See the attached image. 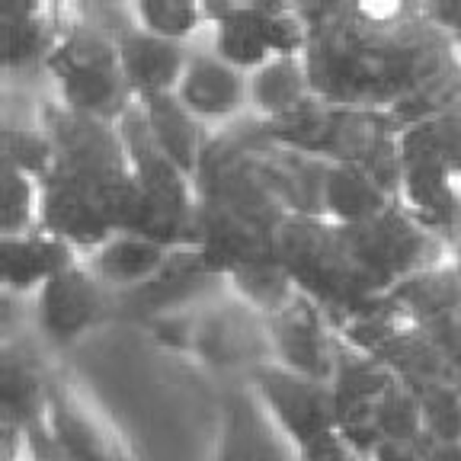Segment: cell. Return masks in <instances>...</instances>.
I'll return each mask as SVG.
<instances>
[{
    "instance_id": "obj_1",
    "label": "cell",
    "mask_w": 461,
    "mask_h": 461,
    "mask_svg": "<svg viewBox=\"0 0 461 461\" xmlns=\"http://www.w3.org/2000/svg\"><path fill=\"white\" fill-rule=\"evenodd\" d=\"M45 68L55 77L61 106L86 119L115 125L135 103L125 84L115 36L103 32V26L94 23H84V26L71 23Z\"/></svg>"
},
{
    "instance_id": "obj_2",
    "label": "cell",
    "mask_w": 461,
    "mask_h": 461,
    "mask_svg": "<svg viewBox=\"0 0 461 461\" xmlns=\"http://www.w3.org/2000/svg\"><path fill=\"white\" fill-rule=\"evenodd\" d=\"M212 51L240 71H257L282 55H304L311 45V29L288 7H209Z\"/></svg>"
},
{
    "instance_id": "obj_3",
    "label": "cell",
    "mask_w": 461,
    "mask_h": 461,
    "mask_svg": "<svg viewBox=\"0 0 461 461\" xmlns=\"http://www.w3.org/2000/svg\"><path fill=\"white\" fill-rule=\"evenodd\" d=\"M189 349L202 362L218 368L247 366V375L273 362L267 317L253 311L247 302H240L230 288H224L215 298L195 308Z\"/></svg>"
},
{
    "instance_id": "obj_4",
    "label": "cell",
    "mask_w": 461,
    "mask_h": 461,
    "mask_svg": "<svg viewBox=\"0 0 461 461\" xmlns=\"http://www.w3.org/2000/svg\"><path fill=\"white\" fill-rule=\"evenodd\" d=\"M247 382L253 384L269 417L298 448L337 429V397L327 382L298 375L276 362L253 368Z\"/></svg>"
},
{
    "instance_id": "obj_5",
    "label": "cell",
    "mask_w": 461,
    "mask_h": 461,
    "mask_svg": "<svg viewBox=\"0 0 461 461\" xmlns=\"http://www.w3.org/2000/svg\"><path fill=\"white\" fill-rule=\"evenodd\" d=\"M267 330L276 366L308 375L317 382H333L339 333H333L324 308L314 298L298 292L285 308L267 317Z\"/></svg>"
},
{
    "instance_id": "obj_6",
    "label": "cell",
    "mask_w": 461,
    "mask_h": 461,
    "mask_svg": "<svg viewBox=\"0 0 461 461\" xmlns=\"http://www.w3.org/2000/svg\"><path fill=\"white\" fill-rule=\"evenodd\" d=\"M106 304L109 288L77 259L45 282L36 295V327L51 346H71L100 324Z\"/></svg>"
},
{
    "instance_id": "obj_7",
    "label": "cell",
    "mask_w": 461,
    "mask_h": 461,
    "mask_svg": "<svg viewBox=\"0 0 461 461\" xmlns=\"http://www.w3.org/2000/svg\"><path fill=\"white\" fill-rule=\"evenodd\" d=\"M212 461H298V446L267 413L250 382L234 384L224 397Z\"/></svg>"
},
{
    "instance_id": "obj_8",
    "label": "cell",
    "mask_w": 461,
    "mask_h": 461,
    "mask_svg": "<svg viewBox=\"0 0 461 461\" xmlns=\"http://www.w3.org/2000/svg\"><path fill=\"white\" fill-rule=\"evenodd\" d=\"M176 100L199 119L205 129H221L250 109V77L247 71L224 61L218 51H193Z\"/></svg>"
},
{
    "instance_id": "obj_9",
    "label": "cell",
    "mask_w": 461,
    "mask_h": 461,
    "mask_svg": "<svg viewBox=\"0 0 461 461\" xmlns=\"http://www.w3.org/2000/svg\"><path fill=\"white\" fill-rule=\"evenodd\" d=\"M42 426L49 448L61 461H122V442L106 429L74 391L49 388L42 394Z\"/></svg>"
},
{
    "instance_id": "obj_10",
    "label": "cell",
    "mask_w": 461,
    "mask_h": 461,
    "mask_svg": "<svg viewBox=\"0 0 461 461\" xmlns=\"http://www.w3.org/2000/svg\"><path fill=\"white\" fill-rule=\"evenodd\" d=\"M115 45H119L125 84H129L135 100L176 94L183 71L189 65V55H193L189 45L167 42V39L151 36V32H144L131 23L115 32Z\"/></svg>"
},
{
    "instance_id": "obj_11",
    "label": "cell",
    "mask_w": 461,
    "mask_h": 461,
    "mask_svg": "<svg viewBox=\"0 0 461 461\" xmlns=\"http://www.w3.org/2000/svg\"><path fill=\"white\" fill-rule=\"evenodd\" d=\"M173 247L144 238L138 230H115L96 250L86 253L84 263L109 292L131 295L135 288H141L144 282H151L160 273Z\"/></svg>"
},
{
    "instance_id": "obj_12",
    "label": "cell",
    "mask_w": 461,
    "mask_h": 461,
    "mask_svg": "<svg viewBox=\"0 0 461 461\" xmlns=\"http://www.w3.org/2000/svg\"><path fill=\"white\" fill-rule=\"evenodd\" d=\"M80 253L49 230L4 238V288L10 298H36L49 279L74 267Z\"/></svg>"
},
{
    "instance_id": "obj_13",
    "label": "cell",
    "mask_w": 461,
    "mask_h": 461,
    "mask_svg": "<svg viewBox=\"0 0 461 461\" xmlns=\"http://www.w3.org/2000/svg\"><path fill=\"white\" fill-rule=\"evenodd\" d=\"M397 205V195L375 173L359 164H330L324 180V221L353 228L384 215Z\"/></svg>"
},
{
    "instance_id": "obj_14",
    "label": "cell",
    "mask_w": 461,
    "mask_h": 461,
    "mask_svg": "<svg viewBox=\"0 0 461 461\" xmlns=\"http://www.w3.org/2000/svg\"><path fill=\"white\" fill-rule=\"evenodd\" d=\"M247 77H250V109L263 119V125L282 122L288 115L302 113L317 96L304 55L273 58Z\"/></svg>"
},
{
    "instance_id": "obj_15",
    "label": "cell",
    "mask_w": 461,
    "mask_h": 461,
    "mask_svg": "<svg viewBox=\"0 0 461 461\" xmlns=\"http://www.w3.org/2000/svg\"><path fill=\"white\" fill-rule=\"evenodd\" d=\"M138 106H141L148 129H151L160 151L195 180L202 158L209 151V131H205V125L176 100V94L148 96V100H138Z\"/></svg>"
},
{
    "instance_id": "obj_16",
    "label": "cell",
    "mask_w": 461,
    "mask_h": 461,
    "mask_svg": "<svg viewBox=\"0 0 461 461\" xmlns=\"http://www.w3.org/2000/svg\"><path fill=\"white\" fill-rule=\"evenodd\" d=\"M58 10L36 7V4H14L4 10V23H7V68H32L39 61L49 65L51 51L58 49L61 36L68 32L71 23L58 26L55 20Z\"/></svg>"
},
{
    "instance_id": "obj_17",
    "label": "cell",
    "mask_w": 461,
    "mask_h": 461,
    "mask_svg": "<svg viewBox=\"0 0 461 461\" xmlns=\"http://www.w3.org/2000/svg\"><path fill=\"white\" fill-rule=\"evenodd\" d=\"M125 16L131 26L176 45H189L202 32H212L209 4L202 7V4H180V0H144L125 7Z\"/></svg>"
},
{
    "instance_id": "obj_18",
    "label": "cell",
    "mask_w": 461,
    "mask_h": 461,
    "mask_svg": "<svg viewBox=\"0 0 461 461\" xmlns=\"http://www.w3.org/2000/svg\"><path fill=\"white\" fill-rule=\"evenodd\" d=\"M42 228V183L4 164V238H20Z\"/></svg>"
},
{
    "instance_id": "obj_19",
    "label": "cell",
    "mask_w": 461,
    "mask_h": 461,
    "mask_svg": "<svg viewBox=\"0 0 461 461\" xmlns=\"http://www.w3.org/2000/svg\"><path fill=\"white\" fill-rule=\"evenodd\" d=\"M298 461H366V455L346 439L343 432L333 429L321 439L308 442L304 448H298Z\"/></svg>"
},
{
    "instance_id": "obj_20",
    "label": "cell",
    "mask_w": 461,
    "mask_h": 461,
    "mask_svg": "<svg viewBox=\"0 0 461 461\" xmlns=\"http://www.w3.org/2000/svg\"><path fill=\"white\" fill-rule=\"evenodd\" d=\"M455 238L461 240V209H458V228H455Z\"/></svg>"
}]
</instances>
